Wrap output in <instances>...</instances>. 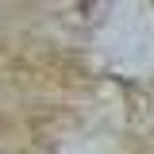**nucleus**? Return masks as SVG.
I'll list each match as a JSON object with an SVG mask.
<instances>
[{
    "label": "nucleus",
    "mask_w": 154,
    "mask_h": 154,
    "mask_svg": "<svg viewBox=\"0 0 154 154\" xmlns=\"http://www.w3.org/2000/svg\"><path fill=\"white\" fill-rule=\"evenodd\" d=\"M54 16L73 31H96L112 16V0H54Z\"/></svg>",
    "instance_id": "1"
}]
</instances>
